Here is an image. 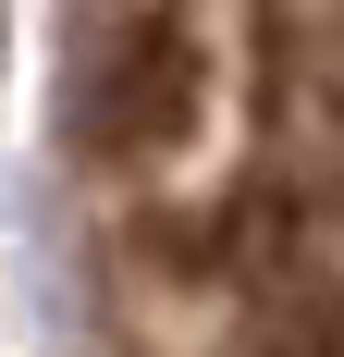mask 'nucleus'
I'll use <instances>...</instances> for the list:
<instances>
[{"label":"nucleus","mask_w":344,"mask_h":357,"mask_svg":"<svg viewBox=\"0 0 344 357\" xmlns=\"http://www.w3.org/2000/svg\"><path fill=\"white\" fill-rule=\"evenodd\" d=\"M209 111V50L185 13H136V25L111 37L99 62V99H86V148L99 160H172V148L197 136Z\"/></svg>","instance_id":"obj_1"}]
</instances>
